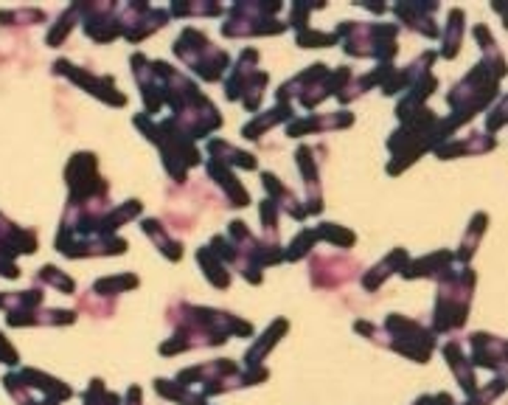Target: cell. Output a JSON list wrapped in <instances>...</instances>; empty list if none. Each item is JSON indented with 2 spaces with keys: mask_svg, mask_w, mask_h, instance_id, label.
<instances>
[{
  "mask_svg": "<svg viewBox=\"0 0 508 405\" xmlns=\"http://www.w3.org/2000/svg\"><path fill=\"white\" fill-rule=\"evenodd\" d=\"M183 318H172L180 323V330L160 347L163 354H177L189 352L196 347H219L227 341V335H253L250 323H244L242 318L222 313V310H205V307H191L180 304Z\"/></svg>",
  "mask_w": 508,
  "mask_h": 405,
  "instance_id": "obj_1",
  "label": "cell"
},
{
  "mask_svg": "<svg viewBox=\"0 0 508 405\" xmlns=\"http://www.w3.org/2000/svg\"><path fill=\"white\" fill-rule=\"evenodd\" d=\"M503 74H505V62H503V54L497 48V51L483 54L478 68H472L461 82L450 90L447 102L452 107V116H450L452 129H458L464 121H469L474 113H481L491 99H495Z\"/></svg>",
  "mask_w": 508,
  "mask_h": 405,
  "instance_id": "obj_2",
  "label": "cell"
},
{
  "mask_svg": "<svg viewBox=\"0 0 508 405\" xmlns=\"http://www.w3.org/2000/svg\"><path fill=\"white\" fill-rule=\"evenodd\" d=\"M354 330L359 335H368L373 344L390 347L393 352H399L416 363L430 361V354L435 349V332L419 321H407L404 315H388L382 321V327H371L366 321H357Z\"/></svg>",
  "mask_w": 508,
  "mask_h": 405,
  "instance_id": "obj_3",
  "label": "cell"
},
{
  "mask_svg": "<svg viewBox=\"0 0 508 405\" xmlns=\"http://www.w3.org/2000/svg\"><path fill=\"white\" fill-rule=\"evenodd\" d=\"M135 127L152 144H158V150L163 155V167H166L172 181L186 183V172L203 160L200 150L194 147V141L172 119H163L160 124H155V121H150L146 113H141V116H135Z\"/></svg>",
  "mask_w": 508,
  "mask_h": 405,
  "instance_id": "obj_4",
  "label": "cell"
},
{
  "mask_svg": "<svg viewBox=\"0 0 508 405\" xmlns=\"http://www.w3.org/2000/svg\"><path fill=\"white\" fill-rule=\"evenodd\" d=\"M474 290V270L461 268L450 270L447 276L438 279V296H435V310H433V332H455L466 323L469 315V301Z\"/></svg>",
  "mask_w": 508,
  "mask_h": 405,
  "instance_id": "obj_5",
  "label": "cell"
},
{
  "mask_svg": "<svg viewBox=\"0 0 508 405\" xmlns=\"http://www.w3.org/2000/svg\"><path fill=\"white\" fill-rule=\"evenodd\" d=\"M351 76H354L351 68L329 71L326 65H312V68H306L301 76H295L287 85L278 88V102L298 99L306 110H312L326 99V96H340L346 90Z\"/></svg>",
  "mask_w": 508,
  "mask_h": 405,
  "instance_id": "obj_6",
  "label": "cell"
},
{
  "mask_svg": "<svg viewBox=\"0 0 508 405\" xmlns=\"http://www.w3.org/2000/svg\"><path fill=\"white\" fill-rule=\"evenodd\" d=\"M337 40H343V51L351 57H373L380 62H390L396 57V26L380 23H343L337 31Z\"/></svg>",
  "mask_w": 508,
  "mask_h": 405,
  "instance_id": "obj_7",
  "label": "cell"
},
{
  "mask_svg": "<svg viewBox=\"0 0 508 405\" xmlns=\"http://www.w3.org/2000/svg\"><path fill=\"white\" fill-rule=\"evenodd\" d=\"M174 54L183 59L186 68H191L205 82H219L222 74L231 65V57L211 43L200 28H186L174 43Z\"/></svg>",
  "mask_w": 508,
  "mask_h": 405,
  "instance_id": "obj_8",
  "label": "cell"
},
{
  "mask_svg": "<svg viewBox=\"0 0 508 405\" xmlns=\"http://www.w3.org/2000/svg\"><path fill=\"white\" fill-rule=\"evenodd\" d=\"M281 4H234L222 26L225 37H256V35H281L287 28L275 20Z\"/></svg>",
  "mask_w": 508,
  "mask_h": 405,
  "instance_id": "obj_9",
  "label": "cell"
},
{
  "mask_svg": "<svg viewBox=\"0 0 508 405\" xmlns=\"http://www.w3.org/2000/svg\"><path fill=\"white\" fill-rule=\"evenodd\" d=\"M258 62V51L253 48H244L236 68L231 71V76L225 79V96L234 102H242L244 110L256 113L261 105V96H265L267 88V74L256 68Z\"/></svg>",
  "mask_w": 508,
  "mask_h": 405,
  "instance_id": "obj_10",
  "label": "cell"
},
{
  "mask_svg": "<svg viewBox=\"0 0 508 405\" xmlns=\"http://www.w3.org/2000/svg\"><path fill=\"white\" fill-rule=\"evenodd\" d=\"M166 23H169V12L146 6V4H129L119 12V28L129 43L146 40Z\"/></svg>",
  "mask_w": 508,
  "mask_h": 405,
  "instance_id": "obj_11",
  "label": "cell"
},
{
  "mask_svg": "<svg viewBox=\"0 0 508 405\" xmlns=\"http://www.w3.org/2000/svg\"><path fill=\"white\" fill-rule=\"evenodd\" d=\"M54 71L62 74V76H68L71 82L81 85V88H88L93 96H98L102 102L112 105V107H124L127 105V96L112 85V79L110 76H90L85 68H76V65H71L68 59H57L54 65Z\"/></svg>",
  "mask_w": 508,
  "mask_h": 405,
  "instance_id": "obj_12",
  "label": "cell"
},
{
  "mask_svg": "<svg viewBox=\"0 0 508 405\" xmlns=\"http://www.w3.org/2000/svg\"><path fill=\"white\" fill-rule=\"evenodd\" d=\"M76 12H79V18H85V31H88V37H93L96 43H110L121 35L119 9L112 4H96V6L79 4Z\"/></svg>",
  "mask_w": 508,
  "mask_h": 405,
  "instance_id": "obj_13",
  "label": "cell"
},
{
  "mask_svg": "<svg viewBox=\"0 0 508 405\" xmlns=\"http://www.w3.org/2000/svg\"><path fill=\"white\" fill-rule=\"evenodd\" d=\"M469 363L483 366V369H505V341L489 332H474L469 338Z\"/></svg>",
  "mask_w": 508,
  "mask_h": 405,
  "instance_id": "obj_14",
  "label": "cell"
},
{
  "mask_svg": "<svg viewBox=\"0 0 508 405\" xmlns=\"http://www.w3.org/2000/svg\"><path fill=\"white\" fill-rule=\"evenodd\" d=\"M455 268L452 251H435L427 256H419L402 268V279H441Z\"/></svg>",
  "mask_w": 508,
  "mask_h": 405,
  "instance_id": "obj_15",
  "label": "cell"
},
{
  "mask_svg": "<svg viewBox=\"0 0 508 405\" xmlns=\"http://www.w3.org/2000/svg\"><path fill=\"white\" fill-rule=\"evenodd\" d=\"M298 169L304 175V183H306V200L304 208L306 214H320L323 212V198H320V175H318V164L312 160V147H298Z\"/></svg>",
  "mask_w": 508,
  "mask_h": 405,
  "instance_id": "obj_16",
  "label": "cell"
},
{
  "mask_svg": "<svg viewBox=\"0 0 508 405\" xmlns=\"http://www.w3.org/2000/svg\"><path fill=\"white\" fill-rule=\"evenodd\" d=\"M354 124V116L349 110L343 113H326V116H304L298 121H289L287 136L289 138H301L306 133H326V129H346Z\"/></svg>",
  "mask_w": 508,
  "mask_h": 405,
  "instance_id": "obj_17",
  "label": "cell"
},
{
  "mask_svg": "<svg viewBox=\"0 0 508 405\" xmlns=\"http://www.w3.org/2000/svg\"><path fill=\"white\" fill-rule=\"evenodd\" d=\"M208 177L214 181L222 191H225V198H227V206L231 208H244V206H250V191L244 189L239 181H236V175L231 167H225L219 164V160H208Z\"/></svg>",
  "mask_w": 508,
  "mask_h": 405,
  "instance_id": "obj_18",
  "label": "cell"
},
{
  "mask_svg": "<svg viewBox=\"0 0 508 405\" xmlns=\"http://www.w3.org/2000/svg\"><path fill=\"white\" fill-rule=\"evenodd\" d=\"M346 268H357L349 256H320L312 262V282L318 287H337L351 279Z\"/></svg>",
  "mask_w": 508,
  "mask_h": 405,
  "instance_id": "obj_19",
  "label": "cell"
},
{
  "mask_svg": "<svg viewBox=\"0 0 508 405\" xmlns=\"http://www.w3.org/2000/svg\"><path fill=\"white\" fill-rule=\"evenodd\" d=\"M438 4H396L393 12H396V18L407 23V28H416L419 35L424 37H438V28H435V14Z\"/></svg>",
  "mask_w": 508,
  "mask_h": 405,
  "instance_id": "obj_20",
  "label": "cell"
},
{
  "mask_svg": "<svg viewBox=\"0 0 508 405\" xmlns=\"http://www.w3.org/2000/svg\"><path fill=\"white\" fill-rule=\"evenodd\" d=\"M261 181H265V189H267V194H270V200L278 206V212H287L292 220H298V222H304L309 214H306V208H304V203L295 198V194L278 181L275 175H270V172H265L261 175Z\"/></svg>",
  "mask_w": 508,
  "mask_h": 405,
  "instance_id": "obj_21",
  "label": "cell"
},
{
  "mask_svg": "<svg viewBox=\"0 0 508 405\" xmlns=\"http://www.w3.org/2000/svg\"><path fill=\"white\" fill-rule=\"evenodd\" d=\"M444 358L450 361V369H452V375L458 378V383H461V388L466 394H474L478 392V380H474V366L469 363V358L464 354V347L458 344V341H450L444 347Z\"/></svg>",
  "mask_w": 508,
  "mask_h": 405,
  "instance_id": "obj_22",
  "label": "cell"
},
{
  "mask_svg": "<svg viewBox=\"0 0 508 405\" xmlns=\"http://www.w3.org/2000/svg\"><path fill=\"white\" fill-rule=\"evenodd\" d=\"M495 138H489V136H481V133H472L466 138H450L444 141L441 147L435 150L438 158H458V155H472V152H489V150H495Z\"/></svg>",
  "mask_w": 508,
  "mask_h": 405,
  "instance_id": "obj_23",
  "label": "cell"
},
{
  "mask_svg": "<svg viewBox=\"0 0 508 405\" xmlns=\"http://www.w3.org/2000/svg\"><path fill=\"white\" fill-rule=\"evenodd\" d=\"M295 116V107L289 105V102H278L273 110H267V113H261V116H256L250 124H244V129H242V136L244 138H253V141H258L261 136L267 133L270 127H275V124H281V121H287V119H292Z\"/></svg>",
  "mask_w": 508,
  "mask_h": 405,
  "instance_id": "obj_24",
  "label": "cell"
},
{
  "mask_svg": "<svg viewBox=\"0 0 508 405\" xmlns=\"http://www.w3.org/2000/svg\"><path fill=\"white\" fill-rule=\"evenodd\" d=\"M289 330V323H287V318H278L275 323H270L267 327V332L258 338V341L244 352V361H248V369H258L261 363H265V358H267V352L278 344V338H281L284 332Z\"/></svg>",
  "mask_w": 508,
  "mask_h": 405,
  "instance_id": "obj_25",
  "label": "cell"
},
{
  "mask_svg": "<svg viewBox=\"0 0 508 405\" xmlns=\"http://www.w3.org/2000/svg\"><path fill=\"white\" fill-rule=\"evenodd\" d=\"M208 155L211 160H219V164L225 167H239V169H256V155L250 152H244L239 147H234V144H225V141H211L208 144Z\"/></svg>",
  "mask_w": 508,
  "mask_h": 405,
  "instance_id": "obj_26",
  "label": "cell"
},
{
  "mask_svg": "<svg viewBox=\"0 0 508 405\" xmlns=\"http://www.w3.org/2000/svg\"><path fill=\"white\" fill-rule=\"evenodd\" d=\"M407 262H411V259H407V251H402V248L390 251V256H388V259H382L380 265L371 268V270L366 273V276H363V287H366V290H371V293H373V290L380 287V284L390 276V273H402V268H404Z\"/></svg>",
  "mask_w": 508,
  "mask_h": 405,
  "instance_id": "obj_27",
  "label": "cell"
},
{
  "mask_svg": "<svg viewBox=\"0 0 508 405\" xmlns=\"http://www.w3.org/2000/svg\"><path fill=\"white\" fill-rule=\"evenodd\" d=\"M196 262H200V268L205 270V279L214 284V287L225 290L227 284H231V268H227L211 248H200V251H196Z\"/></svg>",
  "mask_w": 508,
  "mask_h": 405,
  "instance_id": "obj_28",
  "label": "cell"
},
{
  "mask_svg": "<svg viewBox=\"0 0 508 405\" xmlns=\"http://www.w3.org/2000/svg\"><path fill=\"white\" fill-rule=\"evenodd\" d=\"M143 231L160 248V253L169 259V262H180V259H183V248H180V242L166 234V229L160 225V220H146L143 222Z\"/></svg>",
  "mask_w": 508,
  "mask_h": 405,
  "instance_id": "obj_29",
  "label": "cell"
},
{
  "mask_svg": "<svg viewBox=\"0 0 508 405\" xmlns=\"http://www.w3.org/2000/svg\"><path fill=\"white\" fill-rule=\"evenodd\" d=\"M155 388H158L160 397L180 402V405H208V397L191 392V388H186V386H180L177 380H155Z\"/></svg>",
  "mask_w": 508,
  "mask_h": 405,
  "instance_id": "obj_30",
  "label": "cell"
},
{
  "mask_svg": "<svg viewBox=\"0 0 508 405\" xmlns=\"http://www.w3.org/2000/svg\"><path fill=\"white\" fill-rule=\"evenodd\" d=\"M461 40H464V12H461V9H452V12H450V18H447L444 51H441V57L455 59L458 51H461Z\"/></svg>",
  "mask_w": 508,
  "mask_h": 405,
  "instance_id": "obj_31",
  "label": "cell"
},
{
  "mask_svg": "<svg viewBox=\"0 0 508 405\" xmlns=\"http://www.w3.org/2000/svg\"><path fill=\"white\" fill-rule=\"evenodd\" d=\"M486 225H489V217L486 214H474V220L469 222V231H466V237H464V242H461V248H458V253H452L458 262H469L472 259V253H474V248H478V242H481V237L486 234Z\"/></svg>",
  "mask_w": 508,
  "mask_h": 405,
  "instance_id": "obj_32",
  "label": "cell"
},
{
  "mask_svg": "<svg viewBox=\"0 0 508 405\" xmlns=\"http://www.w3.org/2000/svg\"><path fill=\"white\" fill-rule=\"evenodd\" d=\"M225 9L219 4H200V0H191V4H172L174 18H217Z\"/></svg>",
  "mask_w": 508,
  "mask_h": 405,
  "instance_id": "obj_33",
  "label": "cell"
},
{
  "mask_svg": "<svg viewBox=\"0 0 508 405\" xmlns=\"http://www.w3.org/2000/svg\"><path fill=\"white\" fill-rule=\"evenodd\" d=\"M315 242H320V239H318V231H315V229H304L298 237L289 242V248H287L284 259H289V262H298V259L309 256V251L315 248Z\"/></svg>",
  "mask_w": 508,
  "mask_h": 405,
  "instance_id": "obj_34",
  "label": "cell"
},
{
  "mask_svg": "<svg viewBox=\"0 0 508 405\" xmlns=\"http://www.w3.org/2000/svg\"><path fill=\"white\" fill-rule=\"evenodd\" d=\"M315 231H318L320 242H332V245H337V248H351L354 242H357V237L349 229H340V225H332V222L318 225Z\"/></svg>",
  "mask_w": 508,
  "mask_h": 405,
  "instance_id": "obj_35",
  "label": "cell"
},
{
  "mask_svg": "<svg viewBox=\"0 0 508 405\" xmlns=\"http://www.w3.org/2000/svg\"><path fill=\"white\" fill-rule=\"evenodd\" d=\"M129 287H138V279L129 276V273H124V276H112V279H102L93 284V293L98 296H112V293H121V290H129Z\"/></svg>",
  "mask_w": 508,
  "mask_h": 405,
  "instance_id": "obj_36",
  "label": "cell"
},
{
  "mask_svg": "<svg viewBox=\"0 0 508 405\" xmlns=\"http://www.w3.org/2000/svg\"><path fill=\"white\" fill-rule=\"evenodd\" d=\"M503 392H505V375L495 378L486 388H478V392H474V394H469V400H466L464 405H489L491 400L500 397Z\"/></svg>",
  "mask_w": 508,
  "mask_h": 405,
  "instance_id": "obj_37",
  "label": "cell"
},
{
  "mask_svg": "<svg viewBox=\"0 0 508 405\" xmlns=\"http://www.w3.org/2000/svg\"><path fill=\"white\" fill-rule=\"evenodd\" d=\"M76 18H79L76 6H73V9H65V12H62V18L57 20V28L48 31V43H51V45H59V43L65 40V35H68V31L73 28Z\"/></svg>",
  "mask_w": 508,
  "mask_h": 405,
  "instance_id": "obj_38",
  "label": "cell"
},
{
  "mask_svg": "<svg viewBox=\"0 0 508 405\" xmlns=\"http://www.w3.org/2000/svg\"><path fill=\"white\" fill-rule=\"evenodd\" d=\"M335 43H340L335 31H309V28L298 31V45H301V48H312V45H335Z\"/></svg>",
  "mask_w": 508,
  "mask_h": 405,
  "instance_id": "obj_39",
  "label": "cell"
},
{
  "mask_svg": "<svg viewBox=\"0 0 508 405\" xmlns=\"http://www.w3.org/2000/svg\"><path fill=\"white\" fill-rule=\"evenodd\" d=\"M37 279L45 282V284H51V287H59L62 293H73V287H76L73 279H71V276H65V273L57 270V268H42Z\"/></svg>",
  "mask_w": 508,
  "mask_h": 405,
  "instance_id": "obj_40",
  "label": "cell"
},
{
  "mask_svg": "<svg viewBox=\"0 0 508 405\" xmlns=\"http://www.w3.org/2000/svg\"><path fill=\"white\" fill-rule=\"evenodd\" d=\"M323 6L326 4H295L292 6V26L298 31L309 28V14H312L315 9H323Z\"/></svg>",
  "mask_w": 508,
  "mask_h": 405,
  "instance_id": "obj_41",
  "label": "cell"
},
{
  "mask_svg": "<svg viewBox=\"0 0 508 405\" xmlns=\"http://www.w3.org/2000/svg\"><path fill=\"white\" fill-rule=\"evenodd\" d=\"M503 124H505V99H500L497 110H491V119L486 121V129H489V133H497Z\"/></svg>",
  "mask_w": 508,
  "mask_h": 405,
  "instance_id": "obj_42",
  "label": "cell"
},
{
  "mask_svg": "<svg viewBox=\"0 0 508 405\" xmlns=\"http://www.w3.org/2000/svg\"><path fill=\"white\" fill-rule=\"evenodd\" d=\"M127 405H141V388L138 386H133L127 392Z\"/></svg>",
  "mask_w": 508,
  "mask_h": 405,
  "instance_id": "obj_43",
  "label": "cell"
}]
</instances>
